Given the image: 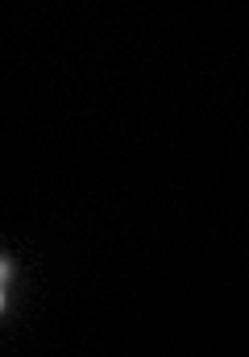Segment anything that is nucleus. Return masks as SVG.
<instances>
[{
	"label": "nucleus",
	"instance_id": "obj_1",
	"mask_svg": "<svg viewBox=\"0 0 249 357\" xmlns=\"http://www.w3.org/2000/svg\"><path fill=\"white\" fill-rule=\"evenodd\" d=\"M4 278H13V266H8V262L0 258V287H4Z\"/></svg>",
	"mask_w": 249,
	"mask_h": 357
},
{
	"label": "nucleus",
	"instance_id": "obj_2",
	"mask_svg": "<svg viewBox=\"0 0 249 357\" xmlns=\"http://www.w3.org/2000/svg\"><path fill=\"white\" fill-rule=\"evenodd\" d=\"M0 307H4V291H0Z\"/></svg>",
	"mask_w": 249,
	"mask_h": 357
}]
</instances>
